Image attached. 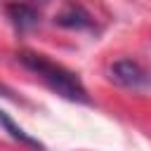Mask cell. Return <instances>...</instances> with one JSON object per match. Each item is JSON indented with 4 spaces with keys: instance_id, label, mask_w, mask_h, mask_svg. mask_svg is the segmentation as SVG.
<instances>
[{
    "instance_id": "6da1fadb",
    "label": "cell",
    "mask_w": 151,
    "mask_h": 151,
    "mask_svg": "<svg viewBox=\"0 0 151 151\" xmlns=\"http://www.w3.org/2000/svg\"><path fill=\"white\" fill-rule=\"evenodd\" d=\"M17 59H19L31 73H35V76H38L52 92H57L59 97H64V99H68V101H78V104H90L87 90H85L83 80H80L73 71H68V68H64L61 64L47 59L45 54L28 52V50H21V52L17 54Z\"/></svg>"
},
{
    "instance_id": "7a4b0ae2",
    "label": "cell",
    "mask_w": 151,
    "mask_h": 151,
    "mask_svg": "<svg viewBox=\"0 0 151 151\" xmlns=\"http://www.w3.org/2000/svg\"><path fill=\"white\" fill-rule=\"evenodd\" d=\"M109 78L116 85L125 87V90H144V87L151 85V73L142 64H137L132 59H118V61H113L111 68H109Z\"/></svg>"
},
{
    "instance_id": "3957f363",
    "label": "cell",
    "mask_w": 151,
    "mask_h": 151,
    "mask_svg": "<svg viewBox=\"0 0 151 151\" xmlns=\"http://www.w3.org/2000/svg\"><path fill=\"white\" fill-rule=\"evenodd\" d=\"M7 17H9L12 26L19 33H28V31H33L40 24L38 9L31 7V5H26V2H12V5H7Z\"/></svg>"
},
{
    "instance_id": "277c9868",
    "label": "cell",
    "mask_w": 151,
    "mask_h": 151,
    "mask_svg": "<svg viewBox=\"0 0 151 151\" xmlns=\"http://www.w3.org/2000/svg\"><path fill=\"white\" fill-rule=\"evenodd\" d=\"M54 24H59V26H64V28H76V31H80V28H90V26H92V19H90V14H87L83 7L71 5V7H66L64 12H59V14L54 17Z\"/></svg>"
},
{
    "instance_id": "5b68a950",
    "label": "cell",
    "mask_w": 151,
    "mask_h": 151,
    "mask_svg": "<svg viewBox=\"0 0 151 151\" xmlns=\"http://www.w3.org/2000/svg\"><path fill=\"white\" fill-rule=\"evenodd\" d=\"M0 127H2L12 139H17V142H21V144H26V146H38V149H42V144H40L38 139H33L28 132H24L21 125H17V123L9 118V113H5L2 109H0Z\"/></svg>"
},
{
    "instance_id": "8992f818",
    "label": "cell",
    "mask_w": 151,
    "mask_h": 151,
    "mask_svg": "<svg viewBox=\"0 0 151 151\" xmlns=\"http://www.w3.org/2000/svg\"><path fill=\"white\" fill-rule=\"evenodd\" d=\"M0 94H5V97H14V92H12L9 87H5V85H0Z\"/></svg>"
}]
</instances>
